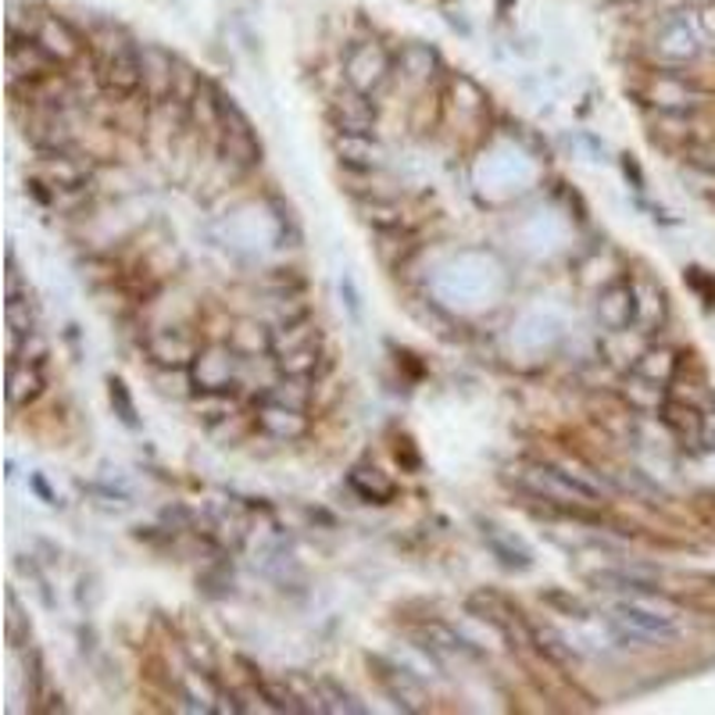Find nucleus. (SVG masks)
<instances>
[{"instance_id": "f257e3e1", "label": "nucleus", "mask_w": 715, "mask_h": 715, "mask_svg": "<svg viewBox=\"0 0 715 715\" xmlns=\"http://www.w3.org/2000/svg\"><path fill=\"white\" fill-rule=\"evenodd\" d=\"M90 37V72L93 83L111 101H136L143 98V65H140V40L115 22L93 19L86 22Z\"/></svg>"}, {"instance_id": "f03ea898", "label": "nucleus", "mask_w": 715, "mask_h": 715, "mask_svg": "<svg viewBox=\"0 0 715 715\" xmlns=\"http://www.w3.org/2000/svg\"><path fill=\"white\" fill-rule=\"evenodd\" d=\"M612 630L623 644H662L680 637V623L673 605H665L655 594H626L615 605Z\"/></svg>"}, {"instance_id": "7ed1b4c3", "label": "nucleus", "mask_w": 715, "mask_h": 715, "mask_svg": "<svg viewBox=\"0 0 715 715\" xmlns=\"http://www.w3.org/2000/svg\"><path fill=\"white\" fill-rule=\"evenodd\" d=\"M641 98L655 111H670V115H694L697 108H705L708 93L694 83V79L687 75V69L651 65Z\"/></svg>"}, {"instance_id": "20e7f679", "label": "nucleus", "mask_w": 715, "mask_h": 715, "mask_svg": "<svg viewBox=\"0 0 715 715\" xmlns=\"http://www.w3.org/2000/svg\"><path fill=\"white\" fill-rule=\"evenodd\" d=\"M394 72H397L394 51L384 40L365 37V40H355L351 47H347V54H344V83L347 86L376 98V93L390 83Z\"/></svg>"}, {"instance_id": "39448f33", "label": "nucleus", "mask_w": 715, "mask_h": 715, "mask_svg": "<svg viewBox=\"0 0 715 715\" xmlns=\"http://www.w3.org/2000/svg\"><path fill=\"white\" fill-rule=\"evenodd\" d=\"M218 147L222 154L229 157V162L244 165V168H254L262 165V140L254 133L251 119L244 115V108L236 104L226 93H218Z\"/></svg>"}, {"instance_id": "423d86ee", "label": "nucleus", "mask_w": 715, "mask_h": 715, "mask_svg": "<svg viewBox=\"0 0 715 715\" xmlns=\"http://www.w3.org/2000/svg\"><path fill=\"white\" fill-rule=\"evenodd\" d=\"M241 355L233 351L229 344H212V347H201L197 361L190 365L194 369V384L197 390H208V394H233L241 387Z\"/></svg>"}, {"instance_id": "0eeeda50", "label": "nucleus", "mask_w": 715, "mask_h": 715, "mask_svg": "<svg viewBox=\"0 0 715 715\" xmlns=\"http://www.w3.org/2000/svg\"><path fill=\"white\" fill-rule=\"evenodd\" d=\"M369 665H372V676L376 683L384 687V694L390 697V702L401 708V712H411V715H419L429 708V694L426 687L416 680V673H408L405 665H397V662H387V658H379V655H369Z\"/></svg>"}, {"instance_id": "6e6552de", "label": "nucleus", "mask_w": 715, "mask_h": 715, "mask_svg": "<svg viewBox=\"0 0 715 715\" xmlns=\"http://www.w3.org/2000/svg\"><path fill=\"white\" fill-rule=\"evenodd\" d=\"M37 183H43L47 201L65 194V190H83L90 183V165L79 162L72 151H43L37 165Z\"/></svg>"}, {"instance_id": "1a4fd4ad", "label": "nucleus", "mask_w": 715, "mask_h": 715, "mask_svg": "<svg viewBox=\"0 0 715 715\" xmlns=\"http://www.w3.org/2000/svg\"><path fill=\"white\" fill-rule=\"evenodd\" d=\"M469 612L476 619H483L494 630H501L508 641H519V644H533V626H527V619H522L519 609H512L501 594L494 591H476L469 597Z\"/></svg>"}, {"instance_id": "9d476101", "label": "nucleus", "mask_w": 715, "mask_h": 715, "mask_svg": "<svg viewBox=\"0 0 715 715\" xmlns=\"http://www.w3.org/2000/svg\"><path fill=\"white\" fill-rule=\"evenodd\" d=\"M254 426L279 443H294L308 433V411L286 405V401H276V397L265 394V401L254 408Z\"/></svg>"}, {"instance_id": "9b49d317", "label": "nucleus", "mask_w": 715, "mask_h": 715, "mask_svg": "<svg viewBox=\"0 0 715 715\" xmlns=\"http://www.w3.org/2000/svg\"><path fill=\"white\" fill-rule=\"evenodd\" d=\"M329 122L337 133H372L376 130V101L369 93L347 86L329 104Z\"/></svg>"}, {"instance_id": "f8f14e48", "label": "nucleus", "mask_w": 715, "mask_h": 715, "mask_svg": "<svg viewBox=\"0 0 715 715\" xmlns=\"http://www.w3.org/2000/svg\"><path fill=\"white\" fill-rule=\"evenodd\" d=\"M147 355L154 358L157 369H190L197 361L201 347L183 329H157L147 340Z\"/></svg>"}, {"instance_id": "ddd939ff", "label": "nucleus", "mask_w": 715, "mask_h": 715, "mask_svg": "<svg viewBox=\"0 0 715 715\" xmlns=\"http://www.w3.org/2000/svg\"><path fill=\"white\" fill-rule=\"evenodd\" d=\"M333 154L351 172H379L387 165V151L372 140V133H337L333 136Z\"/></svg>"}, {"instance_id": "4468645a", "label": "nucleus", "mask_w": 715, "mask_h": 715, "mask_svg": "<svg viewBox=\"0 0 715 715\" xmlns=\"http://www.w3.org/2000/svg\"><path fill=\"white\" fill-rule=\"evenodd\" d=\"M597 319L612 333H626L641 319V300L630 283H612L605 294L597 297Z\"/></svg>"}, {"instance_id": "2eb2a0df", "label": "nucleus", "mask_w": 715, "mask_h": 715, "mask_svg": "<svg viewBox=\"0 0 715 715\" xmlns=\"http://www.w3.org/2000/svg\"><path fill=\"white\" fill-rule=\"evenodd\" d=\"M658 419L680 443H687V448H697V443L705 440V416L694 401L665 397V405L658 408Z\"/></svg>"}, {"instance_id": "dca6fc26", "label": "nucleus", "mask_w": 715, "mask_h": 715, "mask_svg": "<svg viewBox=\"0 0 715 715\" xmlns=\"http://www.w3.org/2000/svg\"><path fill=\"white\" fill-rule=\"evenodd\" d=\"M47 376L40 361H8V405L19 411L29 408L43 394Z\"/></svg>"}, {"instance_id": "f3484780", "label": "nucleus", "mask_w": 715, "mask_h": 715, "mask_svg": "<svg viewBox=\"0 0 715 715\" xmlns=\"http://www.w3.org/2000/svg\"><path fill=\"white\" fill-rule=\"evenodd\" d=\"M394 65L411 83H429L440 72V54L429 43L411 40V43H401V51L394 54Z\"/></svg>"}, {"instance_id": "a211bd4d", "label": "nucleus", "mask_w": 715, "mask_h": 715, "mask_svg": "<svg viewBox=\"0 0 715 715\" xmlns=\"http://www.w3.org/2000/svg\"><path fill=\"white\" fill-rule=\"evenodd\" d=\"M347 487L369 504H390L397 498V483L387 472H379L376 466H355L351 472H347Z\"/></svg>"}, {"instance_id": "6ab92c4d", "label": "nucleus", "mask_w": 715, "mask_h": 715, "mask_svg": "<svg viewBox=\"0 0 715 715\" xmlns=\"http://www.w3.org/2000/svg\"><path fill=\"white\" fill-rule=\"evenodd\" d=\"M236 355H241L244 361H254V358H265V355H273V344H276V333H268L262 323H254V319H244V323H236L233 333H229V340H226Z\"/></svg>"}, {"instance_id": "aec40b11", "label": "nucleus", "mask_w": 715, "mask_h": 715, "mask_svg": "<svg viewBox=\"0 0 715 715\" xmlns=\"http://www.w3.org/2000/svg\"><path fill=\"white\" fill-rule=\"evenodd\" d=\"M254 694L262 697L268 712H286V715L308 712V705L300 702V694L294 691V683H286V680H265L262 673H254Z\"/></svg>"}, {"instance_id": "412c9836", "label": "nucleus", "mask_w": 715, "mask_h": 715, "mask_svg": "<svg viewBox=\"0 0 715 715\" xmlns=\"http://www.w3.org/2000/svg\"><path fill=\"white\" fill-rule=\"evenodd\" d=\"M633 372L644 376V379H655V384H662V387H670L680 372V358H676V351H670V347H644L637 361H633Z\"/></svg>"}, {"instance_id": "4be33fe9", "label": "nucleus", "mask_w": 715, "mask_h": 715, "mask_svg": "<svg viewBox=\"0 0 715 715\" xmlns=\"http://www.w3.org/2000/svg\"><path fill=\"white\" fill-rule=\"evenodd\" d=\"M419 637L426 641V651H443V655H476V647L462 637L458 630H451L448 623H422L419 626Z\"/></svg>"}, {"instance_id": "5701e85b", "label": "nucleus", "mask_w": 715, "mask_h": 715, "mask_svg": "<svg viewBox=\"0 0 715 715\" xmlns=\"http://www.w3.org/2000/svg\"><path fill=\"white\" fill-rule=\"evenodd\" d=\"M483 537H487L490 551L498 554V562H501L504 569L527 572V569L533 565V554H530V548H527V544H522V540L498 533V527H487V530H483Z\"/></svg>"}, {"instance_id": "b1692460", "label": "nucleus", "mask_w": 715, "mask_h": 715, "mask_svg": "<svg viewBox=\"0 0 715 715\" xmlns=\"http://www.w3.org/2000/svg\"><path fill=\"white\" fill-rule=\"evenodd\" d=\"M319 361H323L319 344H315V347H297V351L273 355L276 372H279V376H294V379H315V372H319Z\"/></svg>"}, {"instance_id": "393cba45", "label": "nucleus", "mask_w": 715, "mask_h": 715, "mask_svg": "<svg viewBox=\"0 0 715 715\" xmlns=\"http://www.w3.org/2000/svg\"><path fill=\"white\" fill-rule=\"evenodd\" d=\"M623 397H626V405L633 411H655V416H658V408L665 405V397H670V394H665V387L655 384V379H644V376L633 372L626 379V387H623Z\"/></svg>"}, {"instance_id": "a878e982", "label": "nucleus", "mask_w": 715, "mask_h": 715, "mask_svg": "<svg viewBox=\"0 0 715 715\" xmlns=\"http://www.w3.org/2000/svg\"><path fill=\"white\" fill-rule=\"evenodd\" d=\"M533 647L544 655L548 662L554 665H572L580 655H576V647H572L559 630H551V626H533Z\"/></svg>"}, {"instance_id": "bb28decb", "label": "nucleus", "mask_w": 715, "mask_h": 715, "mask_svg": "<svg viewBox=\"0 0 715 715\" xmlns=\"http://www.w3.org/2000/svg\"><path fill=\"white\" fill-rule=\"evenodd\" d=\"M358 208H361V218L379 233H397V229H401V208L390 204V201H361Z\"/></svg>"}, {"instance_id": "cd10ccee", "label": "nucleus", "mask_w": 715, "mask_h": 715, "mask_svg": "<svg viewBox=\"0 0 715 715\" xmlns=\"http://www.w3.org/2000/svg\"><path fill=\"white\" fill-rule=\"evenodd\" d=\"M319 694H323L326 712H347V715H365V712H369L351 691L340 687L337 680H319Z\"/></svg>"}, {"instance_id": "c85d7f7f", "label": "nucleus", "mask_w": 715, "mask_h": 715, "mask_svg": "<svg viewBox=\"0 0 715 715\" xmlns=\"http://www.w3.org/2000/svg\"><path fill=\"white\" fill-rule=\"evenodd\" d=\"M4 315H8V329L22 333V337H33L37 333V311L29 305V294H14L4 300Z\"/></svg>"}, {"instance_id": "c756f323", "label": "nucleus", "mask_w": 715, "mask_h": 715, "mask_svg": "<svg viewBox=\"0 0 715 715\" xmlns=\"http://www.w3.org/2000/svg\"><path fill=\"white\" fill-rule=\"evenodd\" d=\"M108 401H111V408H115V416H119V422L125 429H140V416H136L133 394H130V387H125L119 376L108 379Z\"/></svg>"}, {"instance_id": "7c9ffc66", "label": "nucleus", "mask_w": 715, "mask_h": 715, "mask_svg": "<svg viewBox=\"0 0 715 715\" xmlns=\"http://www.w3.org/2000/svg\"><path fill=\"white\" fill-rule=\"evenodd\" d=\"M4 623H8V644L11 647H25L29 644V615L22 612L19 605V594L8 591V615H4Z\"/></svg>"}, {"instance_id": "2f4dec72", "label": "nucleus", "mask_w": 715, "mask_h": 715, "mask_svg": "<svg viewBox=\"0 0 715 715\" xmlns=\"http://www.w3.org/2000/svg\"><path fill=\"white\" fill-rule=\"evenodd\" d=\"M691 14L705 47H715V0H691Z\"/></svg>"}, {"instance_id": "473e14b6", "label": "nucleus", "mask_w": 715, "mask_h": 715, "mask_svg": "<svg viewBox=\"0 0 715 715\" xmlns=\"http://www.w3.org/2000/svg\"><path fill=\"white\" fill-rule=\"evenodd\" d=\"M544 601H548V605L559 609V612H565L569 619H591V609H586L580 597H569L565 591H548Z\"/></svg>"}, {"instance_id": "72a5a7b5", "label": "nucleus", "mask_w": 715, "mask_h": 715, "mask_svg": "<svg viewBox=\"0 0 715 715\" xmlns=\"http://www.w3.org/2000/svg\"><path fill=\"white\" fill-rule=\"evenodd\" d=\"M691 165L702 168V172H708V176H715V140L691 147Z\"/></svg>"}, {"instance_id": "f704fd0d", "label": "nucleus", "mask_w": 715, "mask_h": 715, "mask_svg": "<svg viewBox=\"0 0 715 715\" xmlns=\"http://www.w3.org/2000/svg\"><path fill=\"white\" fill-rule=\"evenodd\" d=\"M394 458L401 462L408 472H419L422 469V458H419V451H416V443H411L408 437L405 440H397V448H394Z\"/></svg>"}, {"instance_id": "c9c22d12", "label": "nucleus", "mask_w": 715, "mask_h": 715, "mask_svg": "<svg viewBox=\"0 0 715 715\" xmlns=\"http://www.w3.org/2000/svg\"><path fill=\"white\" fill-rule=\"evenodd\" d=\"M340 297H344L347 311H351V319L358 323L361 319V297H358V286L351 276H340Z\"/></svg>"}, {"instance_id": "e433bc0d", "label": "nucleus", "mask_w": 715, "mask_h": 715, "mask_svg": "<svg viewBox=\"0 0 715 715\" xmlns=\"http://www.w3.org/2000/svg\"><path fill=\"white\" fill-rule=\"evenodd\" d=\"M623 172H626V180H633V190H644V172L633 154H623Z\"/></svg>"}, {"instance_id": "4c0bfd02", "label": "nucleus", "mask_w": 715, "mask_h": 715, "mask_svg": "<svg viewBox=\"0 0 715 715\" xmlns=\"http://www.w3.org/2000/svg\"><path fill=\"white\" fill-rule=\"evenodd\" d=\"M29 480H33V490H37V494H40L47 504H54V501H58V498H54V490L43 483V476H40V472H33V476H29Z\"/></svg>"}, {"instance_id": "58836bf2", "label": "nucleus", "mask_w": 715, "mask_h": 715, "mask_svg": "<svg viewBox=\"0 0 715 715\" xmlns=\"http://www.w3.org/2000/svg\"><path fill=\"white\" fill-rule=\"evenodd\" d=\"M712 405H715V397H712Z\"/></svg>"}]
</instances>
